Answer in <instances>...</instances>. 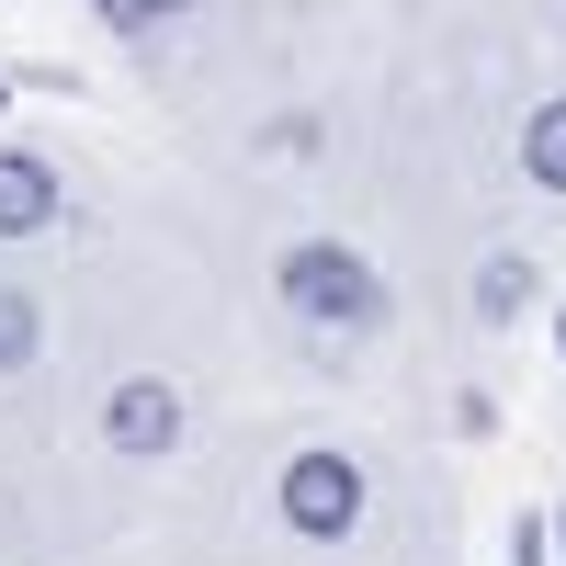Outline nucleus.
<instances>
[{
    "label": "nucleus",
    "instance_id": "nucleus-1",
    "mask_svg": "<svg viewBox=\"0 0 566 566\" xmlns=\"http://www.w3.org/2000/svg\"><path fill=\"white\" fill-rule=\"evenodd\" d=\"M283 306L317 317V328H374V317H386V283H374L363 250L306 239V250H283Z\"/></svg>",
    "mask_w": 566,
    "mask_h": 566
},
{
    "label": "nucleus",
    "instance_id": "nucleus-2",
    "mask_svg": "<svg viewBox=\"0 0 566 566\" xmlns=\"http://www.w3.org/2000/svg\"><path fill=\"white\" fill-rule=\"evenodd\" d=\"M283 522H295L306 544L363 533V464L352 453H295V464H283Z\"/></svg>",
    "mask_w": 566,
    "mask_h": 566
},
{
    "label": "nucleus",
    "instance_id": "nucleus-3",
    "mask_svg": "<svg viewBox=\"0 0 566 566\" xmlns=\"http://www.w3.org/2000/svg\"><path fill=\"white\" fill-rule=\"evenodd\" d=\"M103 442L114 453H170L181 442V386L170 374H125V386L103 397Z\"/></svg>",
    "mask_w": 566,
    "mask_h": 566
},
{
    "label": "nucleus",
    "instance_id": "nucleus-4",
    "mask_svg": "<svg viewBox=\"0 0 566 566\" xmlns=\"http://www.w3.org/2000/svg\"><path fill=\"white\" fill-rule=\"evenodd\" d=\"M45 216H57V170L23 159V148H0V239H34Z\"/></svg>",
    "mask_w": 566,
    "mask_h": 566
},
{
    "label": "nucleus",
    "instance_id": "nucleus-5",
    "mask_svg": "<svg viewBox=\"0 0 566 566\" xmlns=\"http://www.w3.org/2000/svg\"><path fill=\"white\" fill-rule=\"evenodd\" d=\"M522 170L544 181V193H566V103H544V114L522 125Z\"/></svg>",
    "mask_w": 566,
    "mask_h": 566
},
{
    "label": "nucleus",
    "instance_id": "nucleus-6",
    "mask_svg": "<svg viewBox=\"0 0 566 566\" xmlns=\"http://www.w3.org/2000/svg\"><path fill=\"white\" fill-rule=\"evenodd\" d=\"M533 306V261H488L476 272V317H522Z\"/></svg>",
    "mask_w": 566,
    "mask_h": 566
},
{
    "label": "nucleus",
    "instance_id": "nucleus-7",
    "mask_svg": "<svg viewBox=\"0 0 566 566\" xmlns=\"http://www.w3.org/2000/svg\"><path fill=\"white\" fill-rule=\"evenodd\" d=\"M34 340H45L34 295H0V374H23V363H34Z\"/></svg>",
    "mask_w": 566,
    "mask_h": 566
},
{
    "label": "nucleus",
    "instance_id": "nucleus-8",
    "mask_svg": "<svg viewBox=\"0 0 566 566\" xmlns=\"http://www.w3.org/2000/svg\"><path fill=\"white\" fill-rule=\"evenodd\" d=\"M544 555H555V533H544V522H522V533H510V566H544Z\"/></svg>",
    "mask_w": 566,
    "mask_h": 566
},
{
    "label": "nucleus",
    "instance_id": "nucleus-9",
    "mask_svg": "<svg viewBox=\"0 0 566 566\" xmlns=\"http://www.w3.org/2000/svg\"><path fill=\"white\" fill-rule=\"evenodd\" d=\"M170 12H193V0H125V23H170Z\"/></svg>",
    "mask_w": 566,
    "mask_h": 566
},
{
    "label": "nucleus",
    "instance_id": "nucleus-10",
    "mask_svg": "<svg viewBox=\"0 0 566 566\" xmlns=\"http://www.w3.org/2000/svg\"><path fill=\"white\" fill-rule=\"evenodd\" d=\"M555 555H566V522H555Z\"/></svg>",
    "mask_w": 566,
    "mask_h": 566
},
{
    "label": "nucleus",
    "instance_id": "nucleus-11",
    "mask_svg": "<svg viewBox=\"0 0 566 566\" xmlns=\"http://www.w3.org/2000/svg\"><path fill=\"white\" fill-rule=\"evenodd\" d=\"M555 340H566V317H555Z\"/></svg>",
    "mask_w": 566,
    "mask_h": 566
}]
</instances>
